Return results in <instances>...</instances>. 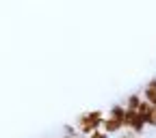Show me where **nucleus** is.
<instances>
[{
	"instance_id": "20e7f679",
	"label": "nucleus",
	"mask_w": 156,
	"mask_h": 138,
	"mask_svg": "<svg viewBox=\"0 0 156 138\" xmlns=\"http://www.w3.org/2000/svg\"><path fill=\"white\" fill-rule=\"evenodd\" d=\"M141 97H143V102H147V104L156 106V78H152V80H150V82L143 86Z\"/></svg>"
},
{
	"instance_id": "423d86ee",
	"label": "nucleus",
	"mask_w": 156,
	"mask_h": 138,
	"mask_svg": "<svg viewBox=\"0 0 156 138\" xmlns=\"http://www.w3.org/2000/svg\"><path fill=\"white\" fill-rule=\"evenodd\" d=\"M106 116H113V119H117V121H122V123H124V116H126V106H124V104H113V106L108 108Z\"/></svg>"
},
{
	"instance_id": "0eeeda50",
	"label": "nucleus",
	"mask_w": 156,
	"mask_h": 138,
	"mask_svg": "<svg viewBox=\"0 0 156 138\" xmlns=\"http://www.w3.org/2000/svg\"><path fill=\"white\" fill-rule=\"evenodd\" d=\"M65 138H78V130L74 125H67L65 127Z\"/></svg>"
},
{
	"instance_id": "f03ea898",
	"label": "nucleus",
	"mask_w": 156,
	"mask_h": 138,
	"mask_svg": "<svg viewBox=\"0 0 156 138\" xmlns=\"http://www.w3.org/2000/svg\"><path fill=\"white\" fill-rule=\"evenodd\" d=\"M136 114H139V119L145 123V127H156V116H154V106H152V104L141 102Z\"/></svg>"
},
{
	"instance_id": "39448f33",
	"label": "nucleus",
	"mask_w": 156,
	"mask_h": 138,
	"mask_svg": "<svg viewBox=\"0 0 156 138\" xmlns=\"http://www.w3.org/2000/svg\"><path fill=\"white\" fill-rule=\"evenodd\" d=\"M141 102H143V97H141V93H130L128 97H126V102H124V106H126V110H139V106H141Z\"/></svg>"
},
{
	"instance_id": "6e6552de",
	"label": "nucleus",
	"mask_w": 156,
	"mask_h": 138,
	"mask_svg": "<svg viewBox=\"0 0 156 138\" xmlns=\"http://www.w3.org/2000/svg\"><path fill=\"white\" fill-rule=\"evenodd\" d=\"M115 138H143V136H134V134H132V132H128V130H124V132H122V134H117V136H115Z\"/></svg>"
},
{
	"instance_id": "7ed1b4c3",
	"label": "nucleus",
	"mask_w": 156,
	"mask_h": 138,
	"mask_svg": "<svg viewBox=\"0 0 156 138\" xmlns=\"http://www.w3.org/2000/svg\"><path fill=\"white\" fill-rule=\"evenodd\" d=\"M102 132L108 134V136H117V134L124 132V123L117 121V119H113V116H104V121H102Z\"/></svg>"
},
{
	"instance_id": "1a4fd4ad",
	"label": "nucleus",
	"mask_w": 156,
	"mask_h": 138,
	"mask_svg": "<svg viewBox=\"0 0 156 138\" xmlns=\"http://www.w3.org/2000/svg\"><path fill=\"white\" fill-rule=\"evenodd\" d=\"M83 138H111V136H108V134H104V132L100 130V132H93L91 136H83Z\"/></svg>"
},
{
	"instance_id": "9d476101",
	"label": "nucleus",
	"mask_w": 156,
	"mask_h": 138,
	"mask_svg": "<svg viewBox=\"0 0 156 138\" xmlns=\"http://www.w3.org/2000/svg\"><path fill=\"white\" fill-rule=\"evenodd\" d=\"M63 138H65V136H63Z\"/></svg>"
},
{
	"instance_id": "f257e3e1",
	"label": "nucleus",
	"mask_w": 156,
	"mask_h": 138,
	"mask_svg": "<svg viewBox=\"0 0 156 138\" xmlns=\"http://www.w3.org/2000/svg\"><path fill=\"white\" fill-rule=\"evenodd\" d=\"M104 112L102 110H89V112H83L80 116L76 119L74 127L78 130V134L83 136H91L93 132H100L102 130V121H104Z\"/></svg>"
}]
</instances>
